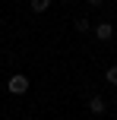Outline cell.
<instances>
[{"label":"cell","mask_w":117,"mask_h":120,"mask_svg":"<svg viewBox=\"0 0 117 120\" xmlns=\"http://www.w3.org/2000/svg\"><path fill=\"white\" fill-rule=\"evenodd\" d=\"M86 3H89V6H101L105 0H86Z\"/></svg>","instance_id":"7"},{"label":"cell","mask_w":117,"mask_h":120,"mask_svg":"<svg viewBox=\"0 0 117 120\" xmlns=\"http://www.w3.org/2000/svg\"><path fill=\"white\" fill-rule=\"evenodd\" d=\"M32 10H35V13H48L51 10V0H32Z\"/></svg>","instance_id":"4"},{"label":"cell","mask_w":117,"mask_h":120,"mask_svg":"<svg viewBox=\"0 0 117 120\" xmlns=\"http://www.w3.org/2000/svg\"><path fill=\"white\" fill-rule=\"evenodd\" d=\"M76 32H89V19H76Z\"/></svg>","instance_id":"6"},{"label":"cell","mask_w":117,"mask_h":120,"mask_svg":"<svg viewBox=\"0 0 117 120\" xmlns=\"http://www.w3.org/2000/svg\"><path fill=\"white\" fill-rule=\"evenodd\" d=\"M105 79H108V82H111V85H117V66H111V70L105 73Z\"/></svg>","instance_id":"5"},{"label":"cell","mask_w":117,"mask_h":120,"mask_svg":"<svg viewBox=\"0 0 117 120\" xmlns=\"http://www.w3.org/2000/svg\"><path fill=\"white\" fill-rule=\"evenodd\" d=\"M13 3H19V0H13Z\"/></svg>","instance_id":"8"},{"label":"cell","mask_w":117,"mask_h":120,"mask_svg":"<svg viewBox=\"0 0 117 120\" xmlns=\"http://www.w3.org/2000/svg\"><path fill=\"white\" fill-rule=\"evenodd\" d=\"M114 3H117V0H114Z\"/></svg>","instance_id":"9"},{"label":"cell","mask_w":117,"mask_h":120,"mask_svg":"<svg viewBox=\"0 0 117 120\" xmlns=\"http://www.w3.org/2000/svg\"><path fill=\"white\" fill-rule=\"evenodd\" d=\"M95 38H98V41H111V38H114V25L111 22H101L98 29H95Z\"/></svg>","instance_id":"2"},{"label":"cell","mask_w":117,"mask_h":120,"mask_svg":"<svg viewBox=\"0 0 117 120\" xmlns=\"http://www.w3.org/2000/svg\"><path fill=\"white\" fill-rule=\"evenodd\" d=\"M89 111H92V114H105V111H108L105 98H101V95H92V98H89Z\"/></svg>","instance_id":"3"},{"label":"cell","mask_w":117,"mask_h":120,"mask_svg":"<svg viewBox=\"0 0 117 120\" xmlns=\"http://www.w3.org/2000/svg\"><path fill=\"white\" fill-rule=\"evenodd\" d=\"M6 89H10L13 95H25V92H29V79L16 73V76H10V82H6Z\"/></svg>","instance_id":"1"}]
</instances>
